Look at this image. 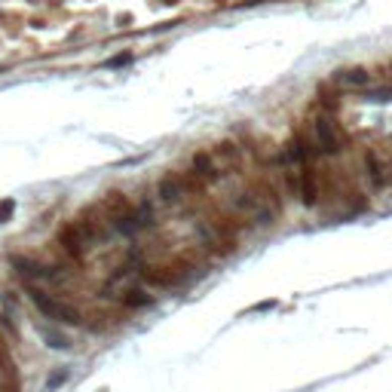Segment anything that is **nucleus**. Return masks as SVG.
<instances>
[{
    "instance_id": "nucleus-10",
    "label": "nucleus",
    "mask_w": 392,
    "mask_h": 392,
    "mask_svg": "<svg viewBox=\"0 0 392 392\" xmlns=\"http://www.w3.org/2000/svg\"><path fill=\"white\" fill-rule=\"evenodd\" d=\"M365 166H368V175H371V181L380 187V184H386V166L380 163V156L374 153V150H368L365 153Z\"/></svg>"
},
{
    "instance_id": "nucleus-8",
    "label": "nucleus",
    "mask_w": 392,
    "mask_h": 392,
    "mask_svg": "<svg viewBox=\"0 0 392 392\" xmlns=\"http://www.w3.org/2000/svg\"><path fill=\"white\" fill-rule=\"evenodd\" d=\"M212 156H215V163L221 166V172L227 175V172H233V169H242V147L236 144V141H221L215 150H212Z\"/></svg>"
},
{
    "instance_id": "nucleus-5",
    "label": "nucleus",
    "mask_w": 392,
    "mask_h": 392,
    "mask_svg": "<svg viewBox=\"0 0 392 392\" xmlns=\"http://www.w3.org/2000/svg\"><path fill=\"white\" fill-rule=\"evenodd\" d=\"M58 245H61V251L74 260V264H80L83 257H86V242H83V236H80V230H77L74 224H64L61 230H58Z\"/></svg>"
},
{
    "instance_id": "nucleus-9",
    "label": "nucleus",
    "mask_w": 392,
    "mask_h": 392,
    "mask_svg": "<svg viewBox=\"0 0 392 392\" xmlns=\"http://www.w3.org/2000/svg\"><path fill=\"white\" fill-rule=\"evenodd\" d=\"M120 300H123L126 306H132V309H141V306H150V303H153V297H150L144 288H135V285H132V288H126Z\"/></svg>"
},
{
    "instance_id": "nucleus-7",
    "label": "nucleus",
    "mask_w": 392,
    "mask_h": 392,
    "mask_svg": "<svg viewBox=\"0 0 392 392\" xmlns=\"http://www.w3.org/2000/svg\"><path fill=\"white\" fill-rule=\"evenodd\" d=\"M337 92H346V89H365L371 86V74L365 68H349V71H337L331 80H328Z\"/></svg>"
},
{
    "instance_id": "nucleus-11",
    "label": "nucleus",
    "mask_w": 392,
    "mask_h": 392,
    "mask_svg": "<svg viewBox=\"0 0 392 392\" xmlns=\"http://www.w3.org/2000/svg\"><path fill=\"white\" fill-rule=\"evenodd\" d=\"M13 209H16V206H13V200H0V224H4V218H10V215H13Z\"/></svg>"
},
{
    "instance_id": "nucleus-3",
    "label": "nucleus",
    "mask_w": 392,
    "mask_h": 392,
    "mask_svg": "<svg viewBox=\"0 0 392 392\" xmlns=\"http://www.w3.org/2000/svg\"><path fill=\"white\" fill-rule=\"evenodd\" d=\"M74 227L80 230V236H83V242H86V245L104 242V239L110 236V224H107V218H104V212H101V209H86L80 218L74 221Z\"/></svg>"
},
{
    "instance_id": "nucleus-1",
    "label": "nucleus",
    "mask_w": 392,
    "mask_h": 392,
    "mask_svg": "<svg viewBox=\"0 0 392 392\" xmlns=\"http://www.w3.org/2000/svg\"><path fill=\"white\" fill-rule=\"evenodd\" d=\"M309 132H312V141H316L319 156H322V153L337 156V153H343V147L349 144V135H346V129H343V123L337 120L334 113H325V110H319L316 116H312Z\"/></svg>"
},
{
    "instance_id": "nucleus-2",
    "label": "nucleus",
    "mask_w": 392,
    "mask_h": 392,
    "mask_svg": "<svg viewBox=\"0 0 392 392\" xmlns=\"http://www.w3.org/2000/svg\"><path fill=\"white\" fill-rule=\"evenodd\" d=\"M28 294H31V303L40 309L46 319H52L58 325H83V312L77 309L74 303H68V300L43 291L40 285H28Z\"/></svg>"
},
{
    "instance_id": "nucleus-4",
    "label": "nucleus",
    "mask_w": 392,
    "mask_h": 392,
    "mask_svg": "<svg viewBox=\"0 0 392 392\" xmlns=\"http://www.w3.org/2000/svg\"><path fill=\"white\" fill-rule=\"evenodd\" d=\"M156 200L163 206H175L181 200H187V190H184V175L178 172H169L166 178L156 181Z\"/></svg>"
},
{
    "instance_id": "nucleus-6",
    "label": "nucleus",
    "mask_w": 392,
    "mask_h": 392,
    "mask_svg": "<svg viewBox=\"0 0 392 392\" xmlns=\"http://www.w3.org/2000/svg\"><path fill=\"white\" fill-rule=\"evenodd\" d=\"M190 172H193L196 178H200V181H203L206 187L224 178V172H221V166L215 163V156H212L209 150H200V153H196V156H193V166H190Z\"/></svg>"
}]
</instances>
